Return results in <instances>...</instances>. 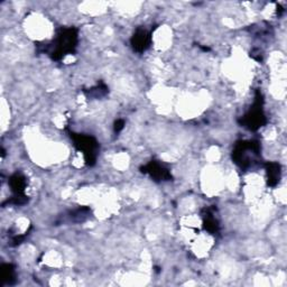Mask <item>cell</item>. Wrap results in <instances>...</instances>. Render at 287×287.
<instances>
[{"instance_id": "1", "label": "cell", "mask_w": 287, "mask_h": 287, "mask_svg": "<svg viewBox=\"0 0 287 287\" xmlns=\"http://www.w3.org/2000/svg\"><path fill=\"white\" fill-rule=\"evenodd\" d=\"M79 40V31L74 27L59 28L52 43L46 44L43 51L54 61H61L69 54H73Z\"/></svg>"}, {"instance_id": "2", "label": "cell", "mask_w": 287, "mask_h": 287, "mask_svg": "<svg viewBox=\"0 0 287 287\" xmlns=\"http://www.w3.org/2000/svg\"><path fill=\"white\" fill-rule=\"evenodd\" d=\"M260 142L257 140H239L232 151V159L242 170L255 166L260 158Z\"/></svg>"}, {"instance_id": "3", "label": "cell", "mask_w": 287, "mask_h": 287, "mask_svg": "<svg viewBox=\"0 0 287 287\" xmlns=\"http://www.w3.org/2000/svg\"><path fill=\"white\" fill-rule=\"evenodd\" d=\"M239 124L248 130L256 131L266 124V116L264 112V98L262 94L257 90L255 95V102L253 107L246 112V115L239 119Z\"/></svg>"}, {"instance_id": "4", "label": "cell", "mask_w": 287, "mask_h": 287, "mask_svg": "<svg viewBox=\"0 0 287 287\" xmlns=\"http://www.w3.org/2000/svg\"><path fill=\"white\" fill-rule=\"evenodd\" d=\"M70 137L73 140L74 146L77 151L81 152L85 156L86 164L88 166H93L97 161L99 142L94 137L85 134H76L73 131H70Z\"/></svg>"}, {"instance_id": "5", "label": "cell", "mask_w": 287, "mask_h": 287, "mask_svg": "<svg viewBox=\"0 0 287 287\" xmlns=\"http://www.w3.org/2000/svg\"><path fill=\"white\" fill-rule=\"evenodd\" d=\"M140 171L141 173H144V174H147L151 176L154 181L156 182L171 181L172 179L171 171L157 160H152L149 161L148 164L141 166Z\"/></svg>"}, {"instance_id": "6", "label": "cell", "mask_w": 287, "mask_h": 287, "mask_svg": "<svg viewBox=\"0 0 287 287\" xmlns=\"http://www.w3.org/2000/svg\"><path fill=\"white\" fill-rule=\"evenodd\" d=\"M131 46L137 53H144L152 44V34L146 28H138L130 39Z\"/></svg>"}, {"instance_id": "7", "label": "cell", "mask_w": 287, "mask_h": 287, "mask_svg": "<svg viewBox=\"0 0 287 287\" xmlns=\"http://www.w3.org/2000/svg\"><path fill=\"white\" fill-rule=\"evenodd\" d=\"M203 228H204L206 231L212 233V235H215V233L219 232V221L215 219L214 217V208H207L203 211Z\"/></svg>"}, {"instance_id": "8", "label": "cell", "mask_w": 287, "mask_h": 287, "mask_svg": "<svg viewBox=\"0 0 287 287\" xmlns=\"http://www.w3.org/2000/svg\"><path fill=\"white\" fill-rule=\"evenodd\" d=\"M266 173H267V184L268 187L275 188L279 183L280 177H282V171H280V165L278 163H266Z\"/></svg>"}, {"instance_id": "9", "label": "cell", "mask_w": 287, "mask_h": 287, "mask_svg": "<svg viewBox=\"0 0 287 287\" xmlns=\"http://www.w3.org/2000/svg\"><path fill=\"white\" fill-rule=\"evenodd\" d=\"M8 184H9L11 192L14 193V195L25 194L27 181H26V177L23 174H20V173H15V174L11 175Z\"/></svg>"}, {"instance_id": "10", "label": "cell", "mask_w": 287, "mask_h": 287, "mask_svg": "<svg viewBox=\"0 0 287 287\" xmlns=\"http://www.w3.org/2000/svg\"><path fill=\"white\" fill-rule=\"evenodd\" d=\"M0 279L3 284H14L15 282V267L11 264H3L0 267Z\"/></svg>"}, {"instance_id": "11", "label": "cell", "mask_w": 287, "mask_h": 287, "mask_svg": "<svg viewBox=\"0 0 287 287\" xmlns=\"http://www.w3.org/2000/svg\"><path fill=\"white\" fill-rule=\"evenodd\" d=\"M90 211L89 208H80V209H76V210L70 212L69 214V221L70 222H83V221H86L89 217H90Z\"/></svg>"}, {"instance_id": "12", "label": "cell", "mask_w": 287, "mask_h": 287, "mask_svg": "<svg viewBox=\"0 0 287 287\" xmlns=\"http://www.w3.org/2000/svg\"><path fill=\"white\" fill-rule=\"evenodd\" d=\"M108 91H109V89H108V87L105 85L104 82H100L97 87L89 89V90H87V91H85V92H86V94L88 95V97H90V98L99 99V98L105 97V95L108 93Z\"/></svg>"}, {"instance_id": "13", "label": "cell", "mask_w": 287, "mask_h": 287, "mask_svg": "<svg viewBox=\"0 0 287 287\" xmlns=\"http://www.w3.org/2000/svg\"><path fill=\"white\" fill-rule=\"evenodd\" d=\"M124 127H125L124 119H118V120H116V122H115V126H113V129H115L116 134H119L124 129Z\"/></svg>"}]
</instances>
